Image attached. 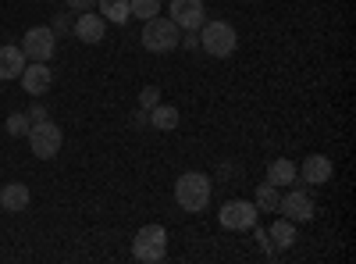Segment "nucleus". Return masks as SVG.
<instances>
[{"mask_svg":"<svg viewBox=\"0 0 356 264\" xmlns=\"http://www.w3.org/2000/svg\"><path fill=\"white\" fill-rule=\"evenodd\" d=\"M139 40H143V47L150 54H171V50H178L182 29H178L171 18H164V15H154V18L143 22V36Z\"/></svg>","mask_w":356,"mask_h":264,"instance_id":"obj_1","label":"nucleus"},{"mask_svg":"<svg viewBox=\"0 0 356 264\" xmlns=\"http://www.w3.org/2000/svg\"><path fill=\"white\" fill-rule=\"evenodd\" d=\"M175 200H178V208L196 215L203 211L207 203H211V179H207L203 171H186L182 179L175 183Z\"/></svg>","mask_w":356,"mask_h":264,"instance_id":"obj_2","label":"nucleus"},{"mask_svg":"<svg viewBox=\"0 0 356 264\" xmlns=\"http://www.w3.org/2000/svg\"><path fill=\"white\" fill-rule=\"evenodd\" d=\"M132 257L143 261V264H161L168 257V232H164V225H143L136 232Z\"/></svg>","mask_w":356,"mask_h":264,"instance_id":"obj_3","label":"nucleus"},{"mask_svg":"<svg viewBox=\"0 0 356 264\" xmlns=\"http://www.w3.org/2000/svg\"><path fill=\"white\" fill-rule=\"evenodd\" d=\"M239 47V36L228 22H203L200 25V50H207L211 57H228Z\"/></svg>","mask_w":356,"mask_h":264,"instance_id":"obj_4","label":"nucleus"},{"mask_svg":"<svg viewBox=\"0 0 356 264\" xmlns=\"http://www.w3.org/2000/svg\"><path fill=\"white\" fill-rule=\"evenodd\" d=\"M61 143H65L61 125H54L50 118L33 122V129H29V146H33V154H36L40 161H50V157L61 154Z\"/></svg>","mask_w":356,"mask_h":264,"instance_id":"obj_5","label":"nucleus"},{"mask_svg":"<svg viewBox=\"0 0 356 264\" xmlns=\"http://www.w3.org/2000/svg\"><path fill=\"white\" fill-rule=\"evenodd\" d=\"M54 50H57V36H54L50 25H33L22 36V54L29 57V61H50Z\"/></svg>","mask_w":356,"mask_h":264,"instance_id":"obj_6","label":"nucleus"},{"mask_svg":"<svg viewBox=\"0 0 356 264\" xmlns=\"http://www.w3.org/2000/svg\"><path fill=\"white\" fill-rule=\"evenodd\" d=\"M218 222H221V228L246 232V228L257 225V203H250V200H228V203H221Z\"/></svg>","mask_w":356,"mask_h":264,"instance_id":"obj_7","label":"nucleus"},{"mask_svg":"<svg viewBox=\"0 0 356 264\" xmlns=\"http://www.w3.org/2000/svg\"><path fill=\"white\" fill-rule=\"evenodd\" d=\"M168 18L178 29H193V33H200V25L207 22V8H203V0H171Z\"/></svg>","mask_w":356,"mask_h":264,"instance_id":"obj_8","label":"nucleus"},{"mask_svg":"<svg viewBox=\"0 0 356 264\" xmlns=\"http://www.w3.org/2000/svg\"><path fill=\"white\" fill-rule=\"evenodd\" d=\"M18 79H22V90H25L29 97H43V93L50 90V82H54V72H50L47 61H29Z\"/></svg>","mask_w":356,"mask_h":264,"instance_id":"obj_9","label":"nucleus"},{"mask_svg":"<svg viewBox=\"0 0 356 264\" xmlns=\"http://www.w3.org/2000/svg\"><path fill=\"white\" fill-rule=\"evenodd\" d=\"M278 211H282V218H289V222H310V218H314V200H310L303 189H292V193H285V196L278 200Z\"/></svg>","mask_w":356,"mask_h":264,"instance_id":"obj_10","label":"nucleus"},{"mask_svg":"<svg viewBox=\"0 0 356 264\" xmlns=\"http://www.w3.org/2000/svg\"><path fill=\"white\" fill-rule=\"evenodd\" d=\"M72 33H75V40H82V43H100L104 33H107V22H104L97 11H82V15H75V22H72Z\"/></svg>","mask_w":356,"mask_h":264,"instance_id":"obj_11","label":"nucleus"},{"mask_svg":"<svg viewBox=\"0 0 356 264\" xmlns=\"http://www.w3.org/2000/svg\"><path fill=\"white\" fill-rule=\"evenodd\" d=\"M332 171H335V164L324 157V154H307V161L296 168V175H303L307 186H324V183L332 179Z\"/></svg>","mask_w":356,"mask_h":264,"instance_id":"obj_12","label":"nucleus"},{"mask_svg":"<svg viewBox=\"0 0 356 264\" xmlns=\"http://www.w3.org/2000/svg\"><path fill=\"white\" fill-rule=\"evenodd\" d=\"M29 200H33V193H29L25 183H8L4 189H0V208L11 211V215L25 211V208H29Z\"/></svg>","mask_w":356,"mask_h":264,"instance_id":"obj_13","label":"nucleus"},{"mask_svg":"<svg viewBox=\"0 0 356 264\" xmlns=\"http://www.w3.org/2000/svg\"><path fill=\"white\" fill-rule=\"evenodd\" d=\"M25 65H29V57L22 54V47H15V43L0 47V79H18Z\"/></svg>","mask_w":356,"mask_h":264,"instance_id":"obj_14","label":"nucleus"},{"mask_svg":"<svg viewBox=\"0 0 356 264\" xmlns=\"http://www.w3.org/2000/svg\"><path fill=\"white\" fill-rule=\"evenodd\" d=\"M267 240H271V254H282V250H289V247L296 243V222H289V218H278V222L271 225V232H267Z\"/></svg>","mask_w":356,"mask_h":264,"instance_id":"obj_15","label":"nucleus"},{"mask_svg":"<svg viewBox=\"0 0 356 264\" xmlns=\"http://www.w3.org/2000/svg\"><path fill=\"white\" fill-rule=\"evenodd\" d=\"M150 129H161V132L178 129V107H171V104H157V107H150Z\"/></svg>","mask_w":356,"mask_h":264,"instance_id":"obj_16","label":"nucleus"},{"mask_svg":"<svg viewBox=\"0 0 356 264\" xmlns=\"http://www.w3.org/2000/svg\"><path fill=\"white\" fill-rule=\"evenodd\" d=\"M100 8V18L104 22H114V25H125L132 15H129V0H97Z\"/></svg>","mask_w":356,"mask_h":264,"instance_id":"obj_17","label":"nucleus"},{"mask_svg":"<svg viewBox=\"0 0 356 264\" xmlns=\"http://www.w3.org/2000/svg\"><path fill=\"white\" fill-rule=\"evenodd\" d=\"M267 183H275L278 189H282V186H289V183H296V164H292V161H285V157L271 161V164H267Z\"/></svg>","mask_w":356,"mask_h":264,"instance_id":"obj_18","label":"nucleus"},{"mask_svg":"<svg viewBox=\"0 0 356 264\" xmlns=\"http://www.w3.org/2000/svg\"><path fill=\"white\" fill-rule=\"evenodd\" d=\"M278 186L275 183H260L257 186V211H278Z\"/></svg>","mask_w":356,"mask_h":264,"instance_id":"obj_19","label":"nucleus"},{"mask_svg":"<svg viewBox=\"0 0 356 264\" xmlns=\"http://www.w3.org/2000/svg\"><path fill=\"white\" fill-rule=\"evenodd\" d=\"M129 15H136L139 22L161 15V0H129Z\"/></svg>","mask_w":356,"mask_h":264,"instance_id":"obj_20","label":"nucleus"},{"mask_svg":"<svg viewBox=\"0 0 356 264\" xmlns=\"http://www.w3.org/2000/svg\"><path fill=\"white\" fill-rule=\"evenodd\" d=\"M29 129H33V122H29L25 111H15L8 118V136H29Z\"/></svg>","mask_w":356,"mask_h":264,"instance_id":"obj_21","label":"nucleus"},{"mask_svg":"<svg viewBox=\"0 0 356 264\" xmlns=\"http://www.w3.org/2000/svg\"><path fill=\"white\" fill-rule=\"evenodd\" d=\"M157 104H161V90H157V86H143L139 107H143V111H150V107H157Z\"/></svg>","mask_w":356,"mask_h":264,"instance_id":"obj_22","label":"nucleus"},{"mask_svg":"<svg viewBox=\"0 0 356 264\" xmlns=\"http://www.w3.org/2000/svg\"><path fill=\"white\" fill-rule=\"evenodd\" d=\"M65 4H68V11L82 15V11H93V8H97V0H65Z\"/></svg>","mask_w":356,"mask_h":264,"instance_id":"obj_23","label":"nucleus"},{"mask_svg":"<svg viewBox=\"0 0 356 264\" xmlns=\"http://www.w3.org/2000/svg\"><path fill=\"white\" fill-rule=\"evenodd\" d=\"M178 47H186V50H200V33H193V29H186V36L178 40Z\"/></svg>","mask_w":356,"mask_h":264,"instance_id":"obj_24","label":"nucleus"},{"mask_svg":"<svg viewBox=\"0 0 356 264\" xmlns=\"http://www.w3.org/2000/svg\"><path fill=\"white\" fill-rule=\"evenodd\" d=\"M57 33H72V18H68V15H57V18H54V36H57Z\"/></svg>","mask_w":356,"mask_h":264,"instance_id":"obj_25","label":"nucleus"},{"mask_svg":"<svg viewBox=\"0 0 356 264\" xmlns=\"http://www.w3.org/2000/svg\"><path fill=\"white\" fill-rule=\"evenodd\" d=\"M25 114H29V122H43V118H50V114H47V107H43V104H33V107H29Z\"/></svg>","mask_w":356,"mask_h":264,"instance_id":"obj_26","label":"nucleus"},{"mask_svg":"<svg viewBox=\"0 0 356 264\" xmlns=\"http://www.w3.org/2000/svg\"><path fill=\"white\" fill-rule=\"evenodd\" d=\"M132 125L136 129H146V125H150V111H136L132 114Z\"/></svg>","mask_w":356,"mask_h":264,"instance_id":"obj_27","label":"nucleus"}]
</instances>
